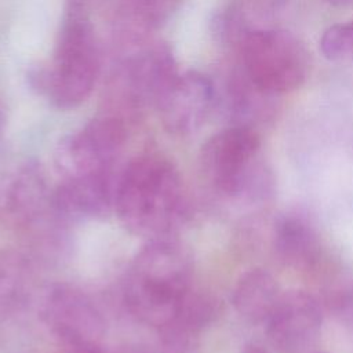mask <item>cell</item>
Returning a JSON list of instances; mask_svg holds the SVG:
<instances>
[{"label": "cell", "instance_id": "obj_1", "mask_svg": "<svg viewBox=\"0 0 353 353\" xmlns=\"http://www.w3.org/2000/svg\"><path fill=\"white\" fill-rule=\"evenodd\" d=\"M66 18L57 41L50 69L37 72L33 87L59 109L84 102L98 79L99 57L94 30L87 18V0H68Z\"/></svg>", "mask_w": 353, "mask_h": 353}, {"label": "cell", "instance_id": "obj_2", "mask_svg": "<svg viewBox=\"0 0 353 353\" xmlns=\"http://www.w3.org/2000/svg\"><path fill=\"white\" fill-rule=\"evenodd\" d=\"M189 296L188 263L178 248L154 244L137 256L125 285V299L141 321L153 327L174 325Z\"/></svg>", "mask_w": 353, "mask_h": 353}, {"label": "cell", "instance_id": "obj_3", "mask_svg": "<svg viewBox=\"0 0 353 353\" xmlns=\"http://www.w3.org/2000/svg\"><path fill=\"white\" fill-rule=\"evenodd\" d=\"M179 203V176L172 164L159 156H142L131 161L114 193L119 216L142 233L168 226Z\"/></svg>", "mask_w": 353, "mask_h": 353}, {"label": "cell", "instance_id": "obj_4", "mask_svg": "<svg viewBox=\"0 0 353 353\" xmlns=\"http://www.w3.org/2000/svg\"><path fill=\"white\" fill-rule=\"evenodd\" d=\"M244 74L262 92L280 95L299 88L309 73V54L290 32L254 29L241 39Z\"/></svg>", "mask_w": 353, "mask_h": 353}, {"label": "cell", "instance_id": "obj_5", "mask_svg": "<svg viewBox=\"0 0 353 353\" xmlns=\"http://www.w3.org/2000/svg\"><path fill=\"white\" fill-rule=\"evenodd\" d=\"M124 139L125 128L119 117L94 119L58 142L55 165L68 178L105 174Z\"/></svg>", "mask_w": 353, "mask_h": 353}, {"label": "cell", "instance_id": "obj_6", "mask_svg": "<svg viewBox=\"0 0 353 353\" xmlns=\"http://www.w3.org/2000/svg\"><path fill=\"white\" fill-rule=\"evenodd\" d=\"M258 149L259 137L250 125H230L203 145L201 168L218 190L228 194L244 193Z\"/></svg>", "mask_w": 353, "mask_h": 353}, {"label": "cell", "instance_id": "obj_7", "mask_svg": "<svg viewBox=\"0 0 353 353\" xmlns=\"http://www.w3.org/2000/svg\"><path fill=\"white\" fill-rule=\"evenodd\" d=\"M323 314L313 295L291 290L280 295L266 320L269 342L280 353H307L317 343Z\"/></svg>", "mask_w": 353, "mask_h": 353}, {"label": "cell", "instance_id": "obj_8", "mask_svg": "<svg viewBox=\"0 0 353 353\" xmlns=\"http://www.w3.org/2000/svg\"><path fill=\"white\" fill-rule=\"evenodd\" d=\"M215 102V88L210 77L190 70L178 74L156 106L163 125L174 134L194 131L207 117Z\"/></svg>", "mask_w": 353, "mask_h": 353}, {"label": "cell", "instance_id": "obj_9", "mask_svg": "<svg viewBox=\"0 0 353 353\" xmlns=\"http://www.w3.org/2000/svg\"><path fill=\"white\" fill-rule=\"evenodd\" d=\"M44 317L51 330L68 345L95 346L102 332L99 313L88 298L70 287H58L48 295Z\"/></svg>", "mask_w": 353, "mask_h": 353}, {"label": "cell", "instance_id": "obj_10", "mask_svg": "<svg viewBox=\"0 0 353 353\" xmlns=\"http://www.w3.org/2000/svg\"><path fill=\"white\" fill-rule=\"evenodd\" d=\"M280 295L276 279L268 270L254 268L237 280L233 291V305L244 320L254 324L266 323Z\"/></svg>", "mask_w": 353, "mask_h": 353}, {"label": "cell", "instance_id": "obj_11", "mask_svg": "<svg viewBox=\"0 0 353 353\" xmlns=\"http://www.w3.org/2000/svg\"><path fill=\"white\" fill-rule=\"evenodd\" d=\"M109 201L110 193L105 174L68 178L55 194L59 210L84 216L99 215Z\"/></svg>", "mask_w": 353, "mask_h": 353}, {"label": "cell", "instance_id": "obj_12", "mask_svg": "<svg viewBox=\"0 0 353 353\" xmlns=\"http://www.w3.org/2000/svg\"><path fill=\"white\" fill-rule=\"evenodd\" d=\"M44 185L30 170H18L0 176V214L21 219L29 216L40 205Z\"/></svg>", "mask_w": 353, "mask_h": 353}, {"label": "cell", "instance_id": "obj_13", "mask_svg": "<svg viewBox=\"0 0 353 353\" xmlns=\"http://www.w3.org/2000/svg\"><path fill=\"white\" fill-rule=\"evenodd\" d=\"M274 247L291 265H305L317 252V240L310 226L296 216L281 218L274 228Z\"/></svg>", "mask_w": 353, "mask_h": 353}, {"label": "cell", "instance_id": "obj_14", "mask_svg": "<svg viewBox=\"0 0 353 353\" xmlns=\"http://www.w3.org/2000/svg\"><path fill=\"white\" fill-rule=\"evenodd\" d=\"M320 51L328 61H353V19L328 26L320 37Z\"/></svg>", "mask_w": 353, "mask_h": 353}, {"label": "cell", "instance_id": "obj_15", "mask_svg": "<svg viewBox=\"0 0 353 353\" xmlns=\"http://www.w3.org/2000/svg\"><path fill=\"white\" fill-rule=\"evenodd\" d=\"M178 0H137L141 14L150 22L159 23L174 10Z\"/></svg>", "mask_w": 353, "mask_h": 353}, {"label": "cell", "instance_id": "obj_16", "mask_svg": "<svg viewBox=\"0 0 353 353\" xmlns=\"http://www.w3.org/2000/svg\"><path fill=\"white\" fill-rule=\"evenodd\" d=\"M334 312L345 324L353 325V283L343 287L334 298Z\"/></svg>", "mask_w": 353, "mask_h": 353}, {"label": "cell", "instance_id": "obj_17", "mask_svg": "<svg viewBox=\"0 0 353 353\" xmlns=\"http://www.w3.org/2000/svg\"><path fill=\"white\" fill-rule=\"evenodd\" d=\"M69 353H101L98 346H73L69 347Z\"/></svg>", "mask_w": 353, "mask_h": 353}, {"label": "cell", "instance_id": "obj_18", "mask_svg": "<svg viewBox=\"0 0 353 353\" xmlns=\"http://www.w3.org/2000/svg\"><path fill=\"white\" fill-rule=\"evenodd\" d=\"M332 6H349L353 4V0H324Z\"/></svg>", "mask_w": 353, "mask_h": 353}, {"label": "cell", "instance_id": "obj_19", "mask_svg": "<svg viewBox=\"0 0 353 353\" xmlns=\"http://www.w3.org/2000/svg\"><path fill=\"white\" fill-rule=\"evenodd\" d=\"M243 353H266L263 349H261L259 346H248L244 349Z\"/></svg>", "mask_w": 353, "mask_h": 353}, {"label": "cell", "instance_id": "obj_20", "mask_svg": "<svg viewBox=\"0 0 353 353\" xmlns=\"http://www.w3.org/2000/svg\"><path fill=\"white\" fill-rule=\"evenodd\" d=\"M319 353H323V352H319Z\"/></svg>", "mask_w": 353, "mask_h": 353}]
</instances>
